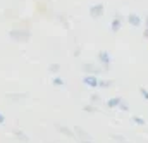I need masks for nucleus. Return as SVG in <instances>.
Here are the masks:
<instances>
[{
  "instance_id": "obj_9",
  "label": "nucleus",
  "mask_w": 148,
  "mask_h": 143,
  "mask_svg": "<svg viewBox=\"0 0 148 143\" xmlns=\"http://www.w3.org/2000/svg\"><path fill=\"white\" fill-rule=\"evenodd\" d=\"M57 131L64 136H69V138H74V129L67 128V126H57Z\"/></svg>"
},
{
  "instance_id": "obj_19",
  "label": "nucleus",
  "mask_w": 148,
  "mask_h": 143,
  "mask_svg": "<svg viewBox=\"0 0 148 143\" xmlns=\"http://www.w3.org/2000/svg\"><path fill=\"white\" fill-rule=\"evenodd\" d=\"M140 93H141V97H143L145 100H148V90L147 88H140Z\"/></svg>"
},
{
  "instance_id": "obj_6",
  "label": "nucleus",
  "mask_w": 148,
  "mask_h": 143,
  "mask_svg": "<svg viewBox=\"0 0 148 143\" xmlns=\"http://www.w3.org/2000/svg\"><path fill=\"white\" fill-rule=\"evenodd\" d=\"M74 136H77L79 142H83V140H91V135H90L86 129H83L81 126H74Z\"/></svg>"
},
{
  "instance_id": "obj_15",
  "label": "nucleus",
  "mask_w": 148,
  "mask_h": 143,
  "mask_svg": "<svg viewBox=\"0 0 148 143\" xmlns=\"http://www.w3.org/2000/svg\"><path fill=\"white\" fill-rule=\"evenodd\" d=\"M112 85H114V83H112V81H107V79H100V81H98V86H102V88H109Z\"/></svg>"
},
{
  "instance_id": "obj_18",
  "label": "nucleus",
  "mask_w": 148,
  "mask_h": 143,
  "mask_svg": "<svg viewBox=\"0 0 148 143\" xmlns=\"http://www.w3.org/2000/svg\"><path fill=\"white\" fill-rule=\"evenodd\" d=\"M59 69H60L59 64H50V67H48V71L50 72H59Z\"/></svg>"
},
{
  "instance_id": "obj_2",
  "label": "nucleus",
  "mask_w": 148,
  "mask_h": 143,
  "mask_svg": "<svg viewBox=\"0 0 148 143\" xmlns=\"http://www.w3.org/2000/svg\"><path fill=\"white\" fill-rule=\"evenodd\" d=\"M98 62L103 66V69H105V71H109V69H110L112 59H110V55H109V52H107V50H100V52H98Z\"/></svg>"
},
{
  "instance_id": "obj_26",
  "label": "nucleus",
  "mask_w": 148,
  "mask_h": 143,
  "mask_svg": "<svg viewBox=\"0 0 148 143\" xmlns=\"http://www.w3.org/2000/svg\"><path fill=\"white\" fill-rule=\"evenodd\" d=\"M48 143H53V142H48Z\"/></svg>"
},
{
  "instance_id": "obj_24",
  "label": "nucleus",
  "mask_w": 148,
  "mask_h": 143,
  "mask_svg": "<svg viewBox=\"0 0 148 143\" xmlns=\"http://www.w3.org/2000/svg\"><path fill=\"white\" fill-rule=\"evenodd\" d=\"M145 26H147V28H148V16H147V17H145Z\"/></svg>"
},
{
  "instance_id": "obj_13",
  "label": "nucleus",
  "mask_w": 148,
  "mask_h": 143,
  "mask_svg": "<svg viewBox=\"0 0 148 143\" xmlns=\"http://www.w3.org/2000/svg\"><path fill=\"white\" fill-rule=\"evenodd\" d=\"M133 122L138 124V126H145V124H147V121H145L141 116H134V117H133Z\"/></svg>"
},
{
  "instance_id": "obj_8",
  "label": "nucleus",
  "mask_w": 148,
  "mask_h": 143,
  "mask_svg": "<svg viewBox=\"0 0 148 143\" xmlns=\"http://www.w3.org/2000/svg\"><path fill=\"white\" fill-rule=\"evenodd\" d=\"M127 23H129L131 26L138 28V26H140V24H141L143 21H141V17H140L138 14H134V12H133V14H129V16H127Z\"/></svg>"
},
{
  "instance_id": "obj_22",
  "label": "nucleus",
  "mask_w": 148,
  "mask_h": 143,
  "mask_svg": "<svg viewBox=\"0 0 148 143\" xmlns=\"http://www.w3.org/2000/svg\"><path fill=\"white\" fill-rule=\"evenodd\" d=\"M143 38H147L148 40V28H145V31H143Z\"/></svg>"
},
{
  "instance_id": "obj_11",
  "label": "nucleus",
  "mask_w": 148,
  "mask_h": 143,
  "mask_svg": "<svg viewBox=\"0 0 148 143\" xmlns=\"http://www.w3.org/2000/svg\"><path fill=\"white\" fill-rule=\"evenodd\" d=\"M121 26H122V21H121V17L117 16V17H114L110 23V30L114 31V33H117L119 30H121Z\"/></svg>"
},
{
  "instance_id": "obj_14",
  "label": "nucleus",
  "mask_w": 148,
  "mask_h": 143,
  "mask_svg": "<svg viewBox=\"0 0 148 143\" xmlns=\"http://www.w3.org/2000/svg\"><path fill=\"white\" fill-rule=\"evenodd\" d=\"M83 110H84V112H90V114H95V112H98V109L95 107V105H84V107H83Z\"/></svg>"
},
{
  "instance_id": "obj_20",
  "label": "nucleus",
  "mask_w": 148,
  "mask_h": 143,
  "mask_svg": "<svg viewBox=\"0 0 148 143\" xmlns=\"http://www.w3.org/2000/svg\"><path fill=\"white\" fill-rule=\"evenodd\" d=\"M91 102H93V104H98V102H100V97H98V95H91Z\"/></svg>"
},
{
  "instance_id": "obj_3",
  "label": "nucleus",
  "mask_w": 148,
  "mask_h": 143,
  "mask_svg": "<svg viewBox=\"0 0 148 143\" xmlns=\"http://www.w3.org/2000/svg\"><path fill=\"white\" fill-rule=\"evenodd\" d=\"M83 71L86 72V74H95V76H98V74H102L105 69H103V67H98V66L93 64V62H86V64L83 66Z\"/></svg>"
},
{
  "instance_id": "obj_25",
  "label": "nucleus",
  "mask_w": 148,
  "mask_h": 143,
  "mask_svg": "<svg viewBox=\"0 0 148 143\" xmlns=\"http://www.w3.org/2000/svg\"><path fill=\"white\" fill-rule=\"evenodd\" d=\"M121 143H129V142H126V140H122V142H121Z\"/></svg>"
},
{
  "instance_id": "obj_10",
  "label": "nucleus",
  "mask_w": 148,
  "mask_h": 143,
  "mask_svg": "<svg viewBox=\"0 0 148 143\" xmlns=\"http://www.w3.org/2000/svg\"><path fill=\"white\" fill-rule=\"evenodd\" d=\"M5 98H7V100H16V102H19V100L28 98V95H26V93H7Z\"/></svg>"
},
{
  "instance_id": "obj_5",
  "label": "nucleus",
  "mask_w": 148,
  "mask_h": 143,
  "mask_svg": "<svg viewBox=\"0 0 148 143\" xmlns=\"http://www.w3.org/2000/svg\"><path fill=\"white\" fill-rule=\"evenodd\" d=\"M98 78L95 76V74H84V78H83V83L88 86V88H98Z\"/></svg>"
},
{
  "instance_id": "obj_16",
  "label": "nucleus",
  "mask_w": 148,
  "mask_h": 143,
  "mask_svg": "<svg viewBox=\"0 0 148 143\" xmlns=\"http://www.w3.org/2000/svg\"><path fill=\"white\" fill-rule=\"evenodd\" d=\"M52 83H53L55 86H62V85H64V79H62V78H59V76H55V78L52 79Z\"/></svg>"
},
{
  "instance_id": "obj_4",
  "label": "nucleus",
  "mask_w": 148,
  "mask_h": 143,
  "mask_svg": "<svg viewBox=\"0 0 148 143\" xmlns=\"http://www.w3.org/2000/svg\"><path fill=\"white\" fill-rule=\"evenodd\" d=\"M103 12H105L103 3H95V5H91V7H90V17H93V19L102 17V16H103Z\"/></svg>"
},
{
  "instance_id": "obj_12",
  "label": "nucleus",
  "mask_w": 148,
  "mask_h": 143,
  "mask_svg": "<svg viewBox=\"0 0 148 143\" xmlns=\"http://www.w3.org/2000/svg\"><path fill=\"white\" fill-rule=\"evenodd\" d=\"M121 97H112V98H109L107 100V107L109 109H115V107H119V104H121Z\"/></svg>"
},
{
  "instance_id": "obj_21",
  "label": "nucleus",
  "mask_w": 148,
  "mask_h": 143,
  "mask_svg": "<svg viewBox=\"0 0 148 143\" xmlns=\"http://www.w3.org/2000/svg\"><path fill=\"white\" fill-rule=\"evenodd\" d=\"M3 122H5V116L0 112V124H3Z\"/></svg>"
},
{
  "instance_id": "obj_23",
  "label": "nucleus",
  "mask_w": 148,
  "mask_h": 143,
  "mask_svg": "<svg viewBox=\"0 0 148 143\" xmlns=\"http://www.w3.org/2000/svg\"><path fill=\"white\" fill-rule=\"evenodd\" d=\"M79 143H93V140H83V142H79Z\"/></svg>"
},
{
  "instance_id": "obj_7",
  "label": "nucleus",
  "mask_w": 148,
  "mask_h": 143,
  "mask_svg": "<svg viewBox=\"0 0 148 143\" xmlns=\"http://www.w3.org/2000/svg\"><path fill=\"white\" fill-rule=\"evenodd\" d=\"M12 135H14V138H17L19 142L29 143V136H28L24 131H21V129H12Z\"/></svg>"
},
{
  "instance_id": "obj_17",
  "label": "nucleus",
  "mask_w": 148,
  "mask_h": 143,
  "mask_svg": "<svg viewBox=\"0 0 148 143\" xmlns=\"http://www.w3.org/2000/svg\"><path fill=\"white\" fill-rule=\"evenodd\" d=\"M119 109H121V110H124V112H127V110H129V104H127L126 100H121V104H119Z\"/></svg>"
},
{
  "instance_id": "obj_1",
  "label": "nucleus",
  "mask_w": 148,
  "mask_h": 143,
  "mask_svg": "<svg viewBox=\"0 0 148 143\" xmlns=\"http://www.w3.org/2000/svg\"><path fill=\"white\" fill-rule=\"evenodd\" d=\"M9 36L12 41H17V43H28L29 38H31V33L28 30H10L9 31Z\"/></svg>"
}]
</instances>
